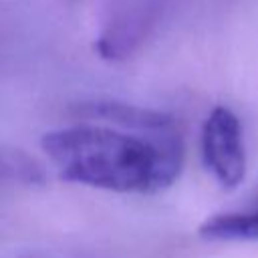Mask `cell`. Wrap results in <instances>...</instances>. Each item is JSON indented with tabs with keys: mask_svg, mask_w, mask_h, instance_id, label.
Masks as SVG:
<instances>
[{
	"mask_svg": "<svg viewBox=\"0 0 258 258\" xmlns=\"http://www.w3.org/2000/svg\"><path fill=\"white\" fill-rule=\"evenodd\" d=\"M77 113L105 125L83 123L42 137L62 179L119 194H155L181 173L183 139L167 113L109 99L79 103Z\"/></svg>",
	"mask_w": 258,
	"mask_h": 258,
	"instance_id": "obj_1",
	"label": "cell"
},
{
	"mask_svg": "<svg viewBox=\"0 0 258 258\" xmlns=\"http://www.w3.org/2000/svg\"><path fill=\"white\" fill-rule=\"evenodd\" d=\"M202 155L220 185L232 189L242 183L246 175V151L240 121L230 109L216 107L208 115L202 129Z\"/></svg>",
	"mask_w": 258,
	"mask_h": 258,
	"instance_id": "obj_2",
	"label": "cell"
},
{
	"mask_svg": "<svg viewBox=\"0 0 258 258\" xmlns=\"http://www.w3.org/2000/svg\"><path fill=\"white\" fill-rule=\"evenodd\" d=\"M143 28H145V20L141 16H137V12L117 16L99 34V38L95 42V50L107 60L127 58L141 42Z\"/></svg>",
	"mask_w": 258,
	"mask_h": 258,
	"instance_id": "obj_3",
	"label": "cell"
},
{
	"mask_svg": "<svg viewBox=\"0 0 258 258\" xmlns=\"http://www.w3.org/2000/svg\"><path fill=\"white\" fill-rule=\"evenodd\" d=\"M200 234L208 240H258V208L212 216L200 226Z\"/></svg>",
	"mask_w": 258,
	"mask_h": 258,
	"instance_id": "obj_4",
	"label": "cell"
}]
</instances>
